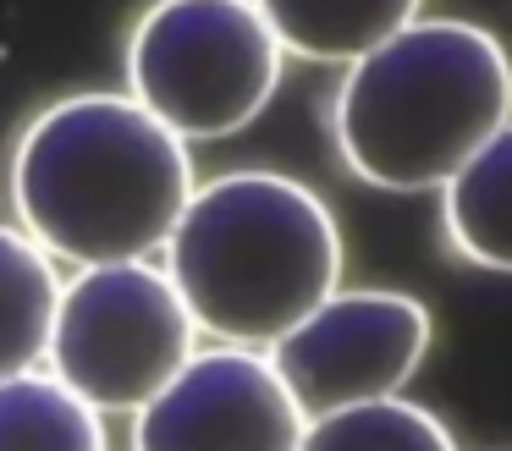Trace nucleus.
Listing matches in <instances>:
<instances>
[{"label":"nucleus","instance_id":"obj_6","mask_svg":"<svg viewBox=\"0 0 512 451\" xmlns=\"http://www.w3.org/2000/svg\"><path fill=\"white\" fill-rule=\"evenodd\" d=\"M430 352V308L408 292H342L270 341V369L303 418L402 396Z\"/></svg>","mask_w":512,"mask_h":451},{"label":"nucleus","instance_id":"obj_2","mask_svg":"<svg viewBox=\"0 0 512 451\" xmlns=\"http://www.w3.org/2000/svg\"><path fill=\"white\" fill-rule=\"evenodd\" d=\"M166 281L199 336L270 347L342 286V231L292 176L226 171L193 182L166 237Z\"/></svg>","mask_w":512,"mask_h":451},{"label":"nucleus","instance_id":"obj_11","mask_svg":"<svg viewBox=\"0 0 512 451\" xmlns=\"http://www.w3.org/2000/svg\"><path fill=\"white\" fill-rule=\"evenodd\" d=\"M0 451H111L105 424L56 374L0 380Z\"/></svg>","mask_w":512,"mask_h":451},{"label":"nucleus","instance_id":"obj_7","mask_svg":"<svg viewBox=\"0 0 512 451\" xmlns=\"http://www.w3.org/2000/svg\"><path fill=\"white\" fill-rule=\"evenodd\" d=\"M303 424L270 358L210 347L133 413V451H298Z\"/></svg>","mask_w":512,"mask_h":451},{"label":"nucleus","instance_id":"obj_10","mask_svg":"<svg viewBox=\"0 0 512 451\" xmlns=\"http://www.w3.org/2000/svg\"><path fill=\"white\" fill-rule=\"evenodd\" d=\"M56 297H61L56 259L17 226H0V380L45 363Z\"/></svg>","mask_w":512,"mask_h":451},{"label":"nucleus","instance_id":"obj_9","mask_svg":"<svg viewBox=\"0 0 512 451\" xmlns=\"http://www.w3.org/2000/svg\"><path fill=\"white\" fill-rule=\"evenodd\" d=\"M419 6L424 0H254V11L265 17L281 50L342 66H353L397 28H408Z\"/></svg>","mask_w":512,"mask_h":451},{"label":"nucleus","instance_id":"obj_1","mask_svg":"<svg viewBox=\"0 0 512 451\" xmlns=\"http://www.w3.org/2000/svg\"><path fill=\"white\" fill-rule=\"evenodd\" d=\"M188 193V143L171 138L133 94L61 99L12 154L23 237L78 270L160 253Z\"/></svg>","mask_w":512,"mask_h":451},{"label":"nucleus","instance_id":"obj_5","mask_svg":"<svg viewBox=\"0 0 512 451\" xmlns=\"http://www.w3.org/2000/svg\"><path fill=\"white\" fill-rule=\"evenodd\" d=\"M193 330L177 286L149 259L94 264L61 281L45 363L94 413H138L182 363L193 358Z\"/></svg>","mask_w":512,"mask_h":451},{"label":"nucleus","instance_id":"obj_8","mask_svg":"<svg viewBox=\"0 0 512 451\" xmlns=\"http://www.w3.org/2000/svg\"><path fill=\"white\" fill-rule=\"evenodd\" d=\"M446 237L479 270L512 275V121L446 176Z\"/></svg>","mask_w":512,"mask_h":451},{"label":"nucleus","instance_id":"obj_4","mask_svg":"<svg viewBox=\"0 0 512 451\" xmlns=\"http://www.w3.org/2000/svg\"><path fill=\"white\" fill-rule=\"evenodd\" d=\"M281 55L254 0H155L127 44V88L171 138L215 143L270 105Z\"/></svg>","mask_w":512,"mask_h":451},{"label":"nucleus","instance_id":"obj_3","mask_svg":"<svg viewBox=\"0 0 512 451\" xmlns=\"http://www.w3.org/2000/svg\"><path fill=\"white\" fill-rule=\"evenodd\" d=\"M336 149L386 193L446 187V176L512 121V61L496 33L457 17H413L358 55L336 88Z\"/></svg>","mask_w":512,"mask_h":451},{"label":"nucleus","instance_id":"obj_12","mask_svg":"<svg viewBox=\"0 0 512 451\" xmlns=\"http://www.w3.org/2000/svg\"><path fill=\"white\" fill-rule=\"evenodd\" d=\"M298 451H457L452 429L419 402L380 396V402L336 407L303 424Z\"/></svg>","mask_w":512,"mask_h":451}]
</instances>
